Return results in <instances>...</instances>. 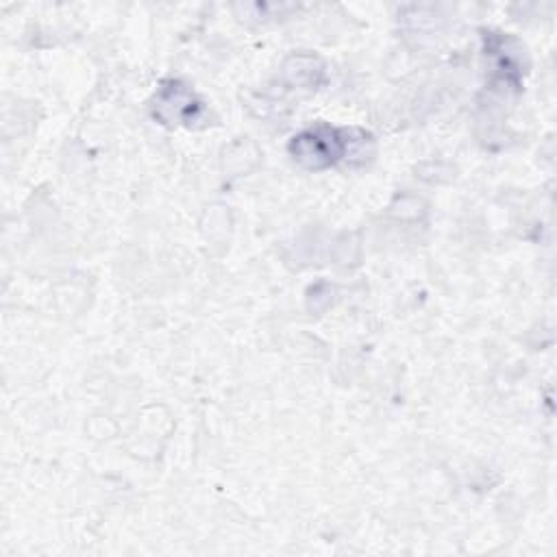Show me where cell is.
<instances>
[{"mask_svg": "<svg viewBox=\"0 0 557 557\" xmlns=\"http://www.w3.org/2000/svg\"><path fill=\"white\" fill-rule=\"evenodd\" d=\"M152 117L165 126H198L207 120V107L183 81H163L150 104Z\"/></svg>", "mask_w": 557, "mask_h": 557, "instance_id": "obj_2", "label": "cell"}, {"mask_svg": "<svg viewBox=\"0 0 557 557\" xmlns=\"http://www.w3.org/2000/svg\"><path fill=\"white\" fill-rule=\"evenodd\" d=\"M287 150L300 168L318 172L337 163H366L374 152V139L368 131L357 126L337 128L320 122L296 133Z\"/></svg>", "mask_w": 557, "mask_h": 557, "instance_id": "obj_1", "label": "cell"}]
</instances>
